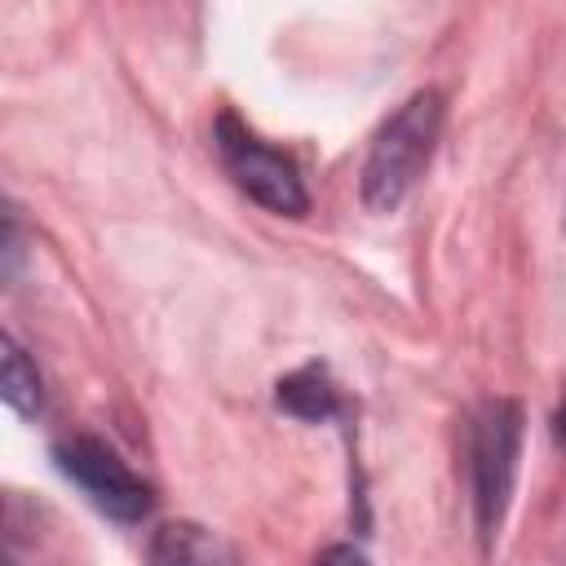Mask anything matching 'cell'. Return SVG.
<instances>
[{
	"instance_id": "9c48e42d",
	"label": "cell",
	"mask_w": 566,
	"mask_h": 566,
	"mask_svg": "<svg viewBox=\"0 0 566 566\" xmlns=\"http://www.w3.org/2000/svg\"><path fill=\"white\" fill-rule=\"evenodd\" d=\"M553 433H557V442H566V402L553 411Z\"/></svg>"
},
{
	"instance_id": "52a82bcc",
	"label": "cell",
	"mask_w": 566,
	"mask_h": 566,
	"mask_svg": "<svg viewBox=\"0 0 566 566\" xmlns=\"http://www.w3.org/2000/svg\"><path fill=\"white\" fill-rule=\"evenodd\" d=\"M0 394L18 416H35L44 394H40V371L35 363L22 354V345L13 336H4V363H0Z\"/></svg>"
},
{
	"instance_id": "5b68a950",
	"label": "cell",
	"mask_w": 566,
	"mask_h": 566,
	"mask_svg": "<svg viewBox=\"0 0 566 566\" xmlns=\"http://www.w3.org/2000/svg\"><path fill=\"white\" fill-rule=\"evenodd\" d=\"M274 402H279V411H287L305 424H323V420L345 416V398H340V389L323 363H305V367L287 371L274 385Z\"/></svg>"
},
{
	"instance_id": "8992f818",
	"label": "cell",
	"mask_w": 566,
	"mask_h": 566,
	"mask_svg": "<svg viewBox=\"0 0 566 566\" xmlns=\"http://www.w3.org/2000/svg\"><path fill=\"white\" fill-rule=\"evenodd\" d=\"M146 557L150 562H181V566L186 562L190 566H217V562H234L239 553L226 539H217L212 531L195 526V522H168V526L155 531Z\"/></svg>"
},
{
	"instance_id": "277c9868",
	"label": "cell",
	"mask_w": 566,
	"mask_h": 566,
	"mask_svg": "<svg viewBox=\"0 0 566 566\" xmlns=\"http://www.w3.org/2000/svg\"><path fill=\"white\" fill-rule=\"evenodd\" d=\"M53 460H57V469L88 495V504L102 509L111 522L133 526V522L150 517V509H155V486H150L115 447H106L102 438H93V433L62 438V442L53 447Z\"/></svg>"
},
{
	"instance_id": "6da1fadb",
	"label": "cell",
	"mask_w": 566,
	"mask_h": 566,
	"mask_svg": "<svg viewBox=\"0 0 566 566\" xmlns=\"http://www.w3.org/2000/svg\"><path fill=\"white\" fill-rule=\"evenodd\" d=\"M442 115H447L442 93L438 88H416L376 128V137L367 146V159H363V172H358V195L371 212H394L416 190V181L424 177L429 155L438 146Z\"/></svg>"
},
{
	"instance_id": "ba28073f",
	"label": "cell",
	"mask_w": 566,
	"mask_h": 566,
	"mask_svg": "<svg viewBox=\"0 0 566 566\" xmlns=\"http://www.w3.org/2000/svg\"><path fill=\"white\" fill-rule=\"evenodd\" d=\"M18 261H22V239H18V217L9 212L4 217V279L18 274Z\"/></svg>"
},
{
	"instance_id": "30bf717a",
	"label": "cell",
	"mask_w": 566,
	"mask_h": 566,
	"mask_svg": "<svg viewBox=\"0 0 566 566\" xmlns=\"http://www.w3.org/2000/svg\"><path fill=\"white\" fill-rule=\"evenodd\" d=\"M323 557H354V562H363L358 548H323Z\"/></svg>"
},
{
	"instance_id": "7a4b0ae2",
	"label": "cell",
	"mask_w": 566,
	"mask_h": 566,
	"mask_svg": "<svg viewBox=\"0 0 566 566\" xmlns=\"http://www.w3.org/2000/svg\"><path fill=\"white\" fill-rule=\"evenodd\" d=\"M522 455V407L513 398H491L469 420V500L482 553H491L500 522L513 500Z\"/></svg>"
},
{
	"instance_id": "3957f363",
	"label": "cell",
	"mask_w": 566,
	"mask_h": 566,
	"mask_svg": "<svg viewBox=\"0 0 566 566\" xmlns=\"http://www.w3.org/2000/svg\"><path fill=\"white\" fill-rule=\"evenodd\" d=\"M212 146L221 155V168L234 177V186L256 199L265 212H279V217H301L310 208V195H305V181H301V168L274 150L270 142H261L234 111H221L217 124H212Z\"/></svg>"
}]
</instances>
